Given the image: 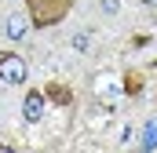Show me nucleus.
Wrapping results in <instances>:
<instances>
[{
	"instance_id": "f257e3e1",
	"label": "nucleus",
	"mask_w": 157,
	"mask_h": 153,
	"mask_svg": "<svg viewBox=\"0 0 157 153\" xmlns=\"http://www.w3.org/2000/svg\"><path fill=\"white\" fill-rule=\"evenodd\" d=\"M73 0H26V11H29V22L33 29H48L55 22H62L70 15Z\"/></svg>"
},
{
	"instance_id": "423d86ee",
	"label": "nucleus",
	"mask_w": 157,
	"mask_h": 153,
	"mask_svg": "<svg viewBox=\"0 0 157 153\" xmlns=\"http://www.w3.org/2000/svg\"><path fill=\"white\" fill-rule=\"evenodd\" d=\"M124 91H128V95H139V91H143V76H139V73H128V76H124Z\"/></svg>"
},
{
	"instance_id": "f03ea898",
	"label": "nucleus",
	"mask_w": 157,
	"mask_h": 153,
	"mask_svg": "<svg viewBox=\"0 0 157 153\" xmlns=\"http://www.w3.org/2000/svg\"><path fill=\"white\" fill-rule=\"evenodd\" d=\"M26 58H18L15 51H0V80H7V84H26Z\"/></svg>"
},
{
	"instance_id": "7ed1b4c3",
	"label": "nucleus",
	"mask_w": 157,
	"mask_h": 153,
	"mask_svg": "<svg viewBox=\"0 0 157 153\" xmlns=\"http://www.w3.org/2000/svg\"><path fill=\"white\" fill-rule=\"evenodd\" d=\"M22 113H26V120H40V117H44V91H29V95H26Z\"/></svg>"
},
{
	"instance_id": "39448f33",
	"label": "nucleus",
	"mask_w": 157,
	"mask_h": 153,
	"mask_svg": "<svg viewBox=\"0 0 157 153\" xmlns=\"http://www.w3.org/2000/svg\"><path fill=\"white\" fill-rule=\"evenodd\" d=\"M26 29H29V18H26V15H11V18H7V37L11 40H22Z\"/></svg>"
},
{
	"instance_id": "20e7f679",
	"label": "nucleus",
	"mask_w": 157,
	"mask_h": 153,
	"mask_svg": "<svg viewBox=\"0 0 157 153\" xmlns=\"http://www.w3.org/2000/svg\"><path fill=\"white\" fill-rule=\"evenodd\" d=\"M44 99H51V102H59V106H70V102H73V91H70L66 84H59V80H55V84H48Z\"/></svg>"
}]
</instances>
